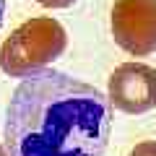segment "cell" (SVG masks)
<instances>
[{"instance_id":"obj_6","label":"cell","mask_w":156,"mask_h":156,"mask_svg":"<svg viewBox=\"0 0 156 156\" xmlns=\"http://www.w3.org/2000/svg\"><path fill=\"white\" fill-rule=\"evenodd\" d=\"M39 5H44V8H68V5H73L76 0H37Z\"/></svg>"},{"instance_id":"obj_5","label":"cell","mask_w":156,"mask_h":156,"mask_svg":"<svg viewBox=\"0 0 156 156\" xmlns=\"http://www.w3.org/2000/svg\"><path fill=\"white\" fill-rule=\"evenodd\" d=\"M130 156H156V140H143V143H138L130 151Z\"/></svg>"},{"instance_id":"obj_1","label":"cell","mask_w":156,"mask_h":156,"mask_svg":"<svg viewBox=\"0 0 156 156\" xmlns=\"http://www.w3.org/2000/svg\"><path fill=\"white\" fill-rule=\"evenodd\" d=\"M109 128V99L99 89L60 70H39L11 99L5 146L11 156H101Z\"/></svg>"},{"instance_id":"obj_4","label":"cell","mask_w":156,"mask_h":156,"mask_svg":"<svg viewBox=\"0 0 156 156\" xmlns=\"http://www.w3.org/2000/svg\"><path fill=\"white\" fill-rule=\"evenodd\" d=\"M109 104L128 115H143L156 107V70L143 62H122L109 76Z\"/></svg>"},{"instance_id":"obj_7","label":"cell","mask_w":156,"mask_h":156,"mask_svg":"<svg viewBox=\"0 0 156 156\" xmlns=\"http://www.w3.org/2000/svg\"><path fill=\"white\" fill-rule=\"evenodd\" d=\"M3 16H5V0H0V26H3Z\"/></svg>"},{"instance_id":"obj_8","label":"cell","mask_w":156,"mask_h":156,"mask_svg":"<svg viewBox=\"0 0 156 156\" xmlns=\"http://www.w3.org/2000/svg\"><path fill=\"white\" fill-rule=\"evenodd\" d=\"M0 156H11V154H8L5 148H3V143H0Z\"/></svg>"},{"instance_id":"obj_2","label":"cell","mask_w":156,"mask_h":156,"mask_svg":"<svg viewBox=\"0 0 156 156\" xmlns=\"http://www.w3.org/2000/svg\"><path fill=\"white\" fill-rule=\"evenodd\" d=\"M68 34L60 21L39 16L21 23L0 44V70L11 78H29L65 52Z\"/></svg>"},{"instance_id":"obj_3","label":"cell","mask_w":156,"mask_h":156,"mask_svg":"<svg viewBox=\"0 0 156 156\" xmlns=\"http://www.w3.org/2000/svg\"><path fill=\"white\" fill-rule=\"evenodd\" d=\"M112 37L135 57L156 52V0H115Z\"/></svg>"}]
</instances>
